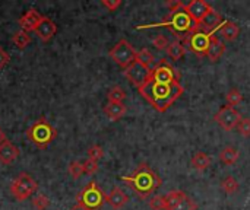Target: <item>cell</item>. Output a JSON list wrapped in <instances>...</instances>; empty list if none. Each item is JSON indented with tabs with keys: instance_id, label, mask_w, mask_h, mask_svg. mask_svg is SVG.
I'll list each match as a JSON object with an SVG mask.
<instances>
[{
	"instance_id": "obj_18",
	"label": "cell",
	"mask_w": 250,
	"mask_h": 210,
	"mask_svg": "<svg viewBox=\"0 0 250 210\" xmlns=\"http://www.w3.org/2000/svg\"><path fill=\"white\" fill-rule=\"evenodd\" d=\"M217 32L223 37L224 41H234L240 35V29L233 20H224Z\"/></svg>"
},
{
	"instance_id": "obj_40",
	"label": "cell",
	"mask_w": 250,
	"mask_h": 210,
	"mask_svg": "<svg viewBox=\"0 0 250 210\" xmlns=\"http://www.w3.org/2000/svg\"><path fill=\"white\" fill-rule=\"evenodd\" d=\"M4 142H7V137H6V134H4V132L0 129V145H3Z\"/></svg>"
},
{
	"instance_id": "obj_9",
	"label": "cell",
	"mask_w": 250,
	"mask_h": 210,
	"mask_svg": "<svg viewBox=\"0 0 250 210\" xmlns=\"http://www.w3.org/2000/svg\"><path fill=\"white\" fill-rule=\"evenodd\" d=\"M185 12L189 15V18L196 25V29L199 31L201 23L212 12V6L205 0H192L188 4H185Z\"/></svg>"
},
{
	"instance_id": "obj_21",
	"label": "cell",
	"mask_w": 250,
	"mask_h": 210,
	"mask_svg": "<svg viewBox=\"0 0 250 210\" xmlns=\"http://www.w3.org/2000/svg\"><path fill=\"white\" fill-rule=\"evenodd\" d=\"M239 156H240V152L234 146H227L220 153V159L224 165H234L237 162Z\"/></svg>"
},
{
	"instance_id": "obj_3",
	"label": "cell",
	"mask_w": 250,
	"mask_h": 210,
	"mask_svg": "<svg viewBox=\"0 0 250 210\" xmlns=\"http://www.w3.org/2000/svg\"><path fill=\"white\" fill-rule=\"evenodd\" d=\"M160 26H167L177 38L179 41L185 39L186 37H189L190 34L196 32V25L193 23V20L189 18V15L182 10V12H176V13H170L163 23H160Z\"/></svg>"
},
{
	"instance_id": "obj_30",
	"label": "cell",
	"mask_w": 250,
	"mask_h": 210,
	"mask_svg": "<svg viewBox=\"0 0 250 210\" xmlns=\"http://www.w3.org/2000/svg\"><path fill=\"white\" fill-rule=\"evenodd\" d=\"M32 206H34V209L37 210H45L50 206V200H48L47 196L38 194V196H35V197L32 199Z\"/></svg>"
},
{
	"instance_id": "obj_20",
	"label": "cell",
	"mask_w": 250,
	"mask_h": 210,
	"mask_svg": "<svg viewBox=\"0 0 250 210\" xmlns=\"http://www.w3.org/2000/svg\"><path fill=\"white\" fill-rule=\"evenodd\" d=\"M190 165L196 171H207L211 167V158L205 152H196L190 159Z\"/></svg>"
},
{
	"instance_id": "obj_22",
	"label": "cell",
	"mask_w": 250,
	"mask_h": 210,
	"mask_svg": "<svg viewBox=\"0 0 250 210\" xmlns=\"http://www.w3.org/2000/svg\"><path fill=\"white\" fill-rule=\"evenodd\" d=\"M167 54H168V57H170L171 60L177 61V60H180V58L186 54V47L183 45L182 41L176 39V41H173V42L168 44V47H167Z\"/></svg>"
},
{
	"instance_id": "obj_4",
	"label": "cell",
	"mask_w": 250,
	"mask_h": 210,
	"mask_svg": "<svg viewBox=\"0 0 250 210\" xmlns=\"http://www.w3.org/2000/svg\"><path fill=\"white\" fill-rule=\"evenodd\" d=\"M26 136L31 140V143H34L37 148L44 149L47 148L57 136L56 129L44 118L40 117L28 130H26Z\"/></svg>"
},
{
	"instance_id": "obj_31",
	"label": "cell",
	"mask_w": 250,
	"mask_h": 210,
	"mask_svg": "<svg viewBox=\"0 0 250 210\" xmlns=\"http://www.w3.org/2000/svg\"><path fill=\"white\" fill-rule=\"evenodd\" d=\"M103 156H104V151H103V148H101V146L94 145V146H91V148L88 149V159L98 162Z\"/></svg>"
},
{
	"instance_id": "obj_41",
	"label": "cell",
	"mask_w": 250,
	"mask_h": 210,
	"mask_svg": "<svg viewBox=\"0 0 250 210\" xmlns=\"http://www.w3.org/2000/svg\"><path fill=\"white\" fill-rule=\"evenodd\" d=\"M70 210H89V209H86V208H83L82 205H76V206H73L72 209Z\"/></svg>"
},
{
	"instance_id": "obj_2",
	"label": "cell",
	"mask_w": 250,
	"mask_h": 210,
	"mask_svg": "<svg viewBox=\"0 0 250 210\" xmlns=\"http://www.w3.org/2000/svg\"><path fill=\"white\" fill-rule=\"evenodd\" d=\"M122 180L129 184L138 196L144 199L151 196L161 186L160 177L146 164H141L133 174H130L129 177H123Z\"/></svg>"
},
{
	"instance_id": "obj_17",
	"label": "cell",
	"mask_w": 250,
	"mask_h": 210,
	"mask_svg": "<svg viewBox=\"0 0 250 210\" xmlns=\"http://www.w3.org/2000/svg\"><path fill=\"white\" fill-rule=\"evenodd\" d=\"M224 51H226V44L217 35H212L211 37L209 47H208V51H207V57L211 61H217V60L221 58V56L224 54Z\"/></svg>"
},
{
	"instance_id": "obj_35",
	"label": "cell",
	"mask_w": 250,
	"mask_h": 210,
	"mask_svg": "<svg viewBox=\"0 0 250 210\" xmlns=\"http://www.w3.org/2000/svg\"><path fill=\"white\" fill-rule=\"evenodd\" d=\"M82 165H83V172H86L89 175L98 171V162H95V161L86 159L85 162H82Z\"/></svg>"
},
{
	"instance_id": "obj_8",
	"label": "cell",
	"mask_w": 250,
	"mask_h": 210,
	"mask_svg": "<svg viewBox=\"0 0 250 210\" xmlns=\"http://www.w3.org/2000/svg\"><path fill=\"white\" fill-rule=\"evenodd\" d=\"M211 34H207L204 31H196L193 34H190L189 37H186L182 42L185 47H188L192 53H195L196 56H207L209 42H211Z\"/></svg>"
},
{
	"instance_id": "obj_11",
	"label": "cell",
	"mask_w": 250,
	"mask_h": 210,
	"mask_svg": "<svg viewBox=\"0 0 250 210\" xmlns=\"http://www.w3.org/2000/svg\"><path fill=\"white\" fill-rule=\"evenodd\" d=\"M151 79L157 80V82H163V83H170V82H180L179 80V73L174 70L173 66H170V63H167V60H161L158 64H155L151 69Z\"/></svg>"
},
{
	"instance_id": "obj_38",
	"label": "cell",
	"mask_w": 250,
	"mask_h": 210,
	"mask_svg": "<svg viewBox=\"0 0 250 210\" xmlns=\"http://www.w3.org/2000/svg\"><path fill=\"white\" fill-rule=\"evenodd\" d=\"M122 4V0H103V6L107 7L110 12H114Z\"/></svg>"
},
{
	"instance_id": "obj_37",
	"label": "cell",
	"mask_w": 250,
	"mask_h": 210,
	"mask_svg": "<svg viewBox=\"0 0 250 210\" xmlns=\"http://www.w3.org/2000/svg\"><path fill=\"white\" fill-rule=\"evenodd\" d=\"M152 44L157 50H167V47H168V41L164 35H158L157 38H154Z\"/></svg>"
},
{
	"instance_id": "obj_1",
	"label": "cell",
	"mask_w": 250,
	"mask_h": 210,
	"mask_svg": "<svg viewBox=\"0 0 250 210\" xmlns=\"http://www.w3.org/2000/svg\"><path fill=\"white\" fill-rule=\"evenodd\" d=\"M138 91L157 111L164 113L182 96L183 86L180 82L163 83L148 77V80L141 88H138Z\"/></svg>"
},
{
	"instance_id": "obj_12",
	"label": "cell",
	"mask_w": 250,
	"mask_h": 210,
	"mask_svg": "<svg viewBox=\"0 0 250 210\" xmlns=\"http://www.w3.org/2000/svg\"><path fill=\"white\" fill-rule=\"evenodd\" d=\"M149 75H151V70L146 69V67H144V66L139 64L138 61L132 63L129 67L125 69V76H126V79H127L132 85H135L136 88H141V86L148 80Z\"/></svg>"
},
{
	"instance_id": "obj_19",
	"label": "cell",
	"mask_w": 250,
	"mask_h": 210,
	"mask_svg": "<svg viewBox=\"0 0 250 210\" xmlns=\"http://www.w3.org/2000/svg\"><path fill=\"white\" fill-rule=\"evenodd\" d=\"M104 113L110 120L117 121L126 114V105L123 102H107V105L104 107Z\"/></svg>"
},
{
	"instance_id": "obj_27",
	"label": "cell",
	"mask_w": 250,
	"mask_h": 210,
	"mask_svg": "<svg viewBox=\"0 0 250 210\" xmlns=\"http://www.w3.org/2000/svg\"><path fill=\"white\" fill-rule=\"evenodd\" d=\"M107 98H108V102H123L126 98V92L122 86H113L108 91Z\"/></svg>"
},
{
	"instance_id": "obj_5",
	"label": "cell",
	"mask_w": 250,
	"mask_h": 210,
	"mask_svg": "<svg viewBox=\"0 0 250 210\" xmlns=\"http://www.w3.org/2000/svg\"><path fill=\"white\" fill-rule=\"evenodd\" d=\"M37 189H38L37 181L31 175L22 172V174H19L12 181V184H10V194L18 202H23V200L29 199L37 191Z\"/></svg>"
},
{
	"instance_id": "obj_15",
	"label": "cell",
	"mask_w": 250,
	"mask_h": 210,
	"mask_svg": "<svg viewBox=\"0 0 250 210\" xmlns=\"http://www.w3.org/2000/svg\"><path fill=\"white\" fill-rule=\"evenodd\" d=\"M113 209H122L127 202H129V197L126 196V193L119 189V187H114L104 199Z\"/></svg>"
},
{
	"instance_id": "obj_36",
	"label": "cell",
	"mask_w": 250,
	"mask_h": 210,
	"mask_svg": "<svg viewBox=\"0 0 250 210\" xmlns=\"http://www.w3.org/2000/svg\"><path fill=\"white\" fill-rule=\"evenodd\" d=\"M166 4H167V7L170 9V12H171V13H176V12H182V10H185V3H182L180 0H170V1H167Z\"/></svg>"
},
{
	"instance_id": "obj_26",
	"label": "cell",
	"mask_w": 250,
	"mask_h": 210,
	"mask_svg": "<svg viewBox=\"0 0 250 210\" xmlns=\"http://www.w3.org/2000/svg\"><path fill=\"white\" fill-rule=\"evenodd\" d=\"M221 189L226 194H234L239 190V183L234 177H227L221 181Z\"/></svg>"
},
{
	"instance_id": "obj_34",
	"label": "cell",
	"mask_w": 250,
	"mask_h": 210,
	"mask_svg": "<svg viewBox=\"0 0 250 210\" xmlns=\"http://www.w3.org/2000/svg\"><path fill=\"white\" fill-rule=\"evenodd\" d=\"M149 208L152 210H166L164 196H155L149 200Z\"/></svg>"
},
{
	"instance_id": "obj_24",
	"label": "cell",
	"mask_w": 250,
	"mask_h": 210,
	"mask_svg": "<svg viewBox=\"0 0 250 210\" xmlns=\"http://www.w3.org/2000/svg\"><path fill=\"white\" fill-rule=\"evenodd\" d=\"M136 61L139 64H142L146 69H152L154 63H155V56L148 50V48H142L139 51H136Z\"/></svg>"
},
{
	"instance_id": "obj_13",
	"label": "cell",
	"mask_w": 250,
	"mask_h": 210,
	"mask_svg": "<svg viewBox=\"0 0 250 210\" xmlns=\"http://www.w3.org/2000/svg\"><path fill=\"white\" fill-rule=\"evenodd\" d=\"M56 32H57L56 23H54L50 18L42 16L41 22L38 23V26H37V29H35V34L38 35V38H40L41 41L47 42V41H50V39L56 35Z\"/></svg>"
},
{
	"instance_id": "obj_33",
	"label": "cell",
	"mask_w": 250,
	"mask_h": 210,
	"mask_svg": "<svg viewBox=\"0 0 250 210\" xmlns=\"http://www.w3.org/2000/svg\"><path fill=\"white\" fill-rule=\"evenodd\" d=\"M196 208H198L196 203L190 197H186L182 203H179L177 206H174V208L168 210H196Z\"/></svg>"
},
{
	"instance_id": "obj_16",
	"label": "cell",
	"mask_w": 250,
	"mask_h": 210,
	"mask_svg": "<svg viewBox=\"0 0 250 210\" xmlns=\"http://www.w3.org/2000/svg\"><path fill=\"white\" fill-rule=\"evenodd\" d=\"M19 156V149L9 140L0 145V164L10 165Z\"/></svg>"
},
{
	"instance_id": "obj_23",
	"label": "cell",
	"mask_w": 250,
	"mask_h": 210,
	"mask_svg": "<svg viewBox=\"0 0 250 210\" xmlns=\"http://www.w3.org/2000/svg\"><path fill=\"white\" fill-rule=\"evenodd\" d=\"M186 193L182 191V190H174V191H170L164 196V202H166V210L171 209L174 206H177L179 203H182L185 199H186Z\"/></svg>"
},
{
	"instance_id": "obj_28",
	"label": "cell",
	"mask_w": 250,
	"mask_h": 210,
	"mask_svg": "<svg viewBox=\"0 0 250 210\" xmlns=\"http://www.w3.org/2000/svg\"><path fill=\"white\" fill-rule=\"evenodd\" d=\"M226 99H227L229 107H233V108H234L236 105H239V104L243 101V95H242V92H240L237 88H233V89H230V91L227 92Z\"/></svg>"
},
{
	"instance_id": "obj_39",
	"label": "cell",
	"mask_w": 250,
	"mask_h": 210,
	"mask_svg": "<svg viewBox=\"0 0 250 210\" xmlns=\"http://www.w3.org/2000/svg\"><path fill=\"white\" fill-rule=\"evenodd\" d=\"M9 58H10V57H9V54H7V53L0 47V70H1L7 63H9Z\"/></svg>"
},
{
	"instance_id": "obj_10",
	"label": "cell",
	"mask_w": 250,
	"mask_h": 210,
	"mask_svg": "<svg viewBox=\"0 0 250 210\" xmlns=\"http://www.w3.org/2000/svg\"><path fill=\"white\" fill-rule=\"evenodd\" d=\"M215 123H218L226 132H231L233 129L237 127V124L240 123L242 120V114L233 108V107H229V105H224L214 117Z\"/></svg>"
},
{
	"instance_id": "obj_6",
	"label": "cell",
	"mask_w": 250,
	"mask_h": 210,
	"mask_svg": "<svg viewBox=\"0 0 250 210\" xmlns=\"http://www.w3.org/2000/svg\"><path fill=\"white\" fill-rule=\"evenodd\" d=\"M110 57L113 58L114 63H117L120 67L126 69L132 63L136 61V51L132 47V44L127 39H120L111 50H110Z\"/></svg>"
},
{
	"instance_id": "obj_14",
	"label": "cell",
	"mask_w": 250,
	"mask_h": 210,
	"mask_svg": "<svg viewBox=\"0 0 250 210\" xmlns=\"http://www.w3.org/2000/svg\"><path fill=\"white\" fill-rule=\"evenodd\" d=\"M41 19H42V16L40 15V12L31 9V10H28L25 15H22L19 18V25H21L22 31H25V32L35 31L38 23L41 22Z\"/></svg>"
},
{
	"instance_id": "obj_7",
	"label": "cell",
	"mask_w": 250,
	"mask_h": 210,
	"mask_svg": "<svg viewBox=\"0 0 250 210\" xmlns=\"http://www.w3.org/2000/svg\"><path fill=\"white\" fill-rule=\"evenodd\" d=\"M105 196L101 191V189L95 184V183H89L79 194H78V205H82L83 208L89 210H98L103 203Z\"/></svg>"
},
{
	"instance_id": "obj_25",
	"label": "cell",
	"mask_w": 250,
	"mask_h": 210,
	"mask_svg": "<svg viewBox=\"0 0 250 210\" xmlns=\"http://www.w3.org/2000/svg\"><path fill=\"white\" fill-rule=\"evenodd\" d=\"M12 41H13V44L18 47V48H21V50H23L25 47H28V44L31 42V37H29V34L28 32H25V31H18V32H15L13 34V37H12Z\"/></svg>"
},
{
	"instance_id": "obj_32",
	"label": "cell",
	"mask_w": 250,
	"mask_h": 210,
	"mask_svg": "<svg viewBox=\"0 0 250 210\" xmlns=\"http://www.w3.org/2000/svg\"><path fill=\"white\" fill-rule=\"evenodd\" d=\"M237 132L243 136V137H250V118L242 117L240 123L237 124Z\"/></svg>"
},
{
	"instance_id": "obj_29",
	"label": "cell",
	"mask_w": 250,
	"mask_h": 210,
	"mask_svg": "<svg viewBox=\"0 0 250 210\" xmlns=\"http://www.w3.org/2000/svg\"><path fill=\"white\" fill-rule=\"evenodd\" d=\"M67 171H69V175H70L73 180H78V178L83 174V165H82V162H79V161H73V162L69 164Z\"/></svg>"
}]
</instances>
